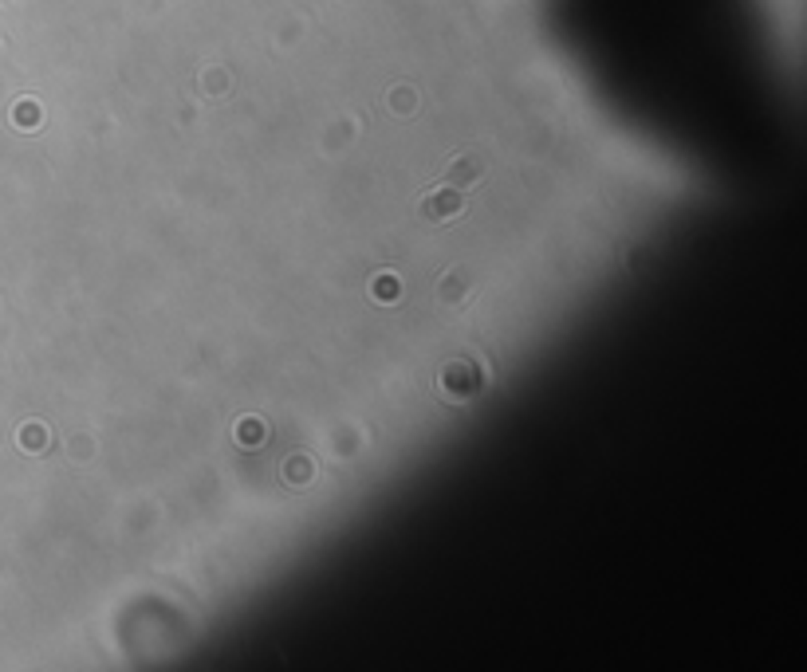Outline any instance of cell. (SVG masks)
Wrapping results in <instances>:
<instances>
[{
    "instance_id": "obj_1",
    "label": "cell",
    "mask_w": 807,
    "mask_h": 672,
    "mask_svg": "<svg viewBox=\"0 0 807 672\" xmlns=\"http://www.w3.org/2000/svg\"><path fill=\"white\" fill-rule=\"evenodd\" d=\"M461 213H465V189H453V185H441L429 189L426 197L418 201V217L426 220V224H449V220H457Z\"/></svg>"
},
{
    "instance_id": "obj_2",
    "label": "cell",
    "mask_w": 807,
    "mask_h": 672,
    "mask_svg": "<svg viewBox=\"0 0 807 672\" xmlns=\"http://www.w3.org/2000/svg\"><path fill=\"white\" fill-rule=\"evenodd\" d=\"M480 173H485V161H480L477 154H457V158L441 169L438 181L441 185H453V189H473L480 181Z\"/></svg>"
},
{
    "instance_id": "obj_3",
    "label": "cell",
    "mask_w": 807,
    "mask_h": 672,
    "mask_svg": "<svg viewBox=\"0 0 807 672\" xmlns=\"http://www.w3.org/2000/svg\"><path fill=\"white\" fill-rule=\"evenodd\" d=\"M477 386H480V377L468 362H449L445 374H441V389H445L449 397H468Z\"/></svg>"
},
{
    "instance_id": "obj_4",
    "label": "cell",
    "mask_w": 807,
    "mask_h": 672,
    "mask_svg": "<svg viewBox=\"0 0 807 672\" xmlns=\"http://www.w3.org/2000/svg\"><path fill=\"white\" fill-rule=\"evenodd\" d=\"M398 295H402V283L394 276H379V279H374V299H379V303H390V299H398Z\"/></svg>"
},
{
    "instance_id": "obj_5",
    "label": "cell",
    "mask_w": 807,
    "mask_h": 672,
    "mask_svg": "<svg viewBox=\"0 0 807 672\" xmlns=\"http://www.w3.org/2000/svg\"><path fill=\"white\" fill-rule=\"evenodd\" d=\"M288 480L291 484H299V480H311V460H288Z\"/></svg>"
},
{
    "instance_id": "obj_6",
    "label": "cell",
    "mask_w": 807,
    "mask_h": 672,
    "mask_svg": "<svg viewBox=\"0 0 807 672\" xmlns=\"http://www.w3.org/2000/svg\"><path fill=\"white\" fill-rule=\"evenodd\" d=\"M449 279V283H445V291H441V295H445V303H457V271H453V276H445ZM461 291H468V279L465 276H461Z\"/></svg>"
}]
</instances>
